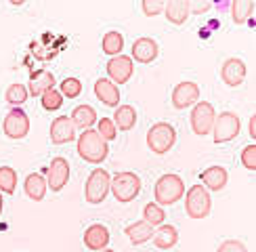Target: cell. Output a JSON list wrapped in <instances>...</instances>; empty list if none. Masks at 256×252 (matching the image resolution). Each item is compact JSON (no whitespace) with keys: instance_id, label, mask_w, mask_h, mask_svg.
Listing matches in <instances>:
<instances>
[{"instance_id":"cell-16","label":"cell","mask_w":256,"mask_h":252,"mask_svg":"<svg viewBox=\"0 0 256 252\" xmlns=\"http://www.w3.org/2000/svg\"><path fill=\"white\" fill-rule=\"evenodd\" d=\"M55 88V76L48 72V70H38L32 74L30 78V88L28 94H34V97H42L46 90Z\"/></svg>"},{"instance_id":"cell-38","label":"cell","mask_w":256,"mask_h":252,"mask_svg":"<svg viewBox=\"0 0 256 252\" xmlns=\"http://www.w3.org/2000/svg\"><path fill=\"white\" fill-rule=\"evenodd\" d=\"M2 206H4V202H2V194H0V214H2Z\"/></svg>"},{"instance_id":"cell-12","label":"cell","mask_w":256,"mask_h":252,"mask_svg":"<svg viewBox=\"0 0 256 252\" xmlns=\"http://www.w3.org/2000/svg\"><path fill=\"white\" fill-rule=\"evenodd\" d=\"M200 99V86L196 82H178L172 90V105L176 110H187Z\"/></svg>"},{"instance_id":"cell-18","label":"cell","mask_w":256,"mask_h":252,"mask_svg":"<svg viewBox=\"0 0 256 252\" xmlns=\"http://www.w3.org/2000/svg\"><path fill=\"white\" fill-rule=\"evenodd\" d=\"M158 57V42L154 38H138L132 44V57L138 63H152Z\"/></svg>"},{"instance_id":"cell-34","label":"cell","mask_w":256,"mask_h":252,"mask_svg":"<svg viewBox=\"0 0 256 252\" xmlns=\"http://www.w3.org/2000/svg\"><path fill=\"white\" fill-rule=\"evenodd\" d=\"M242 164L248 168V170H256V145H246L242 150Z\"/></svg>"},{"instance_id":"cell-7","label":"cell","mask_w":256,"mask_h":252,"mask_svg":"<svg viewBox=\"0 0 256 252\" xmlns=\"http://www.w3.org/2000/svg\"><path fill=\"white\" fill-rule=\"evenodd\" d=\"M242 128V120L238 114L233 112H222L214 118V126H212V139L214 143H227L236 139Z\"/></svg>"},{"instance_id":"cell-11","label":"cell","mask_w":256,"mask_h":252,"mask_svg":"<svg viewBox=\"0 0 256 252\" xmlns=\"http://www.w3.org/2000/svg\"><path fill=\"white\" fill-rule=\"evenodd\" d=\"M134 72V66H132V59L126 57V55H118V57H112L108 61V80L110 82H118V84H124L130 80Z\"/></svg>"},{"instance_id":"cell-8","label":"cell","mask_w":256,"mask_h":252,"mask_svg":"<svg viewBox=\"0 0 256 252\" xmlns=\"http://www.w3.org/2000/svg\"><path fill=\"white\" fill-rule=\"evenodd\" d=\"M214 118H216V112H214V108H212V103L200 101V103H196L194 112H191V128H194L196 134L204 136V134L212 132Z\"/></svg>"},{"instance_id":"cell-4","label":"cell","mask_w":256,"mask_h":252,"mask_svg":"<svg viewBox=\"0 0 256 252\" xmlns=\"http://www.w3.org/2000/svg\"><path fill=\"white\" fill-rule=\"evenodd\" d=\"M174 141H176V130H174V126L168 122H158L147 130V145H149V150L158 156L172 150Z\"/></svg>"},{"instance_id":"cell-27","label":"cell","mask_w":256,"mask_h":252,"mask_svg":"<svg viewBox=\"0 0 256 252\" xmlns=\"http://www.w3.org/2000/svg\"><path fill=\"white\" fill-rule=\"evenodd\" d=\"M254 10V0H236L231 4V17L236 24H246Z\"/></svg>"},{"instance_id":"cell-35","label":"cell","mask_w":256,"mask_h":252,"mask_svg":"<svg viewBox=\"0 0 256 252\" xmlns=\"http://www.w3.org/2000/svg\"><path fill=\"white\" fill-rule=\"evenodd\" d=\"M216 252H248V248L242 244V242H238V240H225L222 244L218 246V250Z\"/></svg>"},{"instance_id":"cell-24","label":"cell","mask_w":256,"mask_h":252,"mask_svg":"<svg viewBox=\"0 0 256 252\" xmlns=\"http://www.w3.org/2000/svg\"><path fill=\"white\" fill-rule=\"evenodd\" d=\"M24 185H26V194H28L30 200H34V202L44 200V196H46V181H44V176H42V174H38V172L28 174Z\"/></svg>"},{"instance_id":"cell-30","label":"cell","mask_w":256,"mask_h":252,"mask_svg":"<svg viewBox=\"0 0 256 252\" xmlns=\"http://www.w3.org/2000/svg\"><path fill=\"white\" fill-rule=\"evenodd\" d=\"M4 99H6L10 105H13V108H17V105H21V103L28 101V88L24 86V84H19V82L10 84V86L6 88Z\"/></svg>"},{"instance_id":"cell-26","label":"cell","mask_w":256,"mask_h":252,"mask_svg":"<svg viewBox=\"0 0 256 252\" xmlns=\"http://www.w3.org/2000/svg\"><path fill=\"white\" fill-rule=\"evenodd\" d=\"M101 46H103V52H108L112 57H118L124 48V36L120 32H108V34L103 36Z\"/></svg>"},{"instance_id":"cell-6","label":"cell","mask_w":256,"mask_h":252,"mask_svg":"<svg viewBox=\"0 0 256 252\" xmlns=\"http://www.w3.org/2000/svg\"><path fill=\"white\" fill-rule=\"evenodd\" d=\"M110 183H112L110 172L103 170V168H94L86 181V187H84V200L88 204H101L110 194Z\"/></svg>"},{"instance_id":"cell-10","label":"cell","mask_w":256,"mask_h":252,"mask_svg":"<svg viewBox=\"0 0 256 252\" xmlns=\"http://www.w3.org/2000/svg\"><path fill=\"white\" fill-rule=\"evenodd\" d=\"M68 178H70V162L61 156L52 158L50 166H48L46 189H50V192H61V189L68 185Z\"/></svg>"},{"instance_id":"cell-15","label":"cell","mask_w":256,"mask_h":252,"mask_svg":"<svg viewBox=\"0 0 256 252\" xmlns=\"http://www.w3.org/2000/svg\"><path fill=\"white\" fill-rule=\"evenodd\" d=\"M110 244V229L105 225H90L86 231H84V246L90 250H105Z\"/></svg>"},{"instance_id":"cell-22","label":"cell","mask_w":256,"mask_h":252,"mask_svg":"<svg viewBox=\"0 0 256 252\" xmlns=\"http://www.w3.org/2000/svg\"><path fill=\"white\" fill-rule=\"evenodd\" d=\"M126 236L134 246H141L154 238V227L147 225L145 220H134V223H130L126 227Z\"/></svg>"},{"instance_id":"cell-36","label":"cell","mask_w":256,"mask_h":252,"mask_svg":"<svg viewBox=\"0 0 256 252\" xmlns=\"http://www.w3.org/2000/svg\"><path fill=\"white\" fill-rule=\"evenodd\" d=\"M141 8H143V13L147 15V17H154V15H158L160 10L164 8V2H160V0H145V2L141 4Z\"/></svg>"},{"instance_id":"cell-31","label":"cell","mask_w":256,"mask_h":252,"mask_svg":"<svg viewBox=\"0 0 256 252\" xmlns=\"http://www.w3.org/2000/svg\"><path fill=\"white\" fill-rule=\"evenodd\" d=\"M40 101H42V108H44L46 112H57V110L61 108V105H63V97H61V92H59V90H55V88L46 90V92L40 97Z\"/></svg>"},{"instance_id":"cell-5","label":"cell","mask_w":256,"mask_h":252,"mask_svg":"<svg viewBox=\"0 0 256 252\" xmlns=\"http://www.w3.org/2000/svg\"><path fill=\"white\" fill-rule=\"evenodd\" d=\"M210 194L204 185H194L187 189L185 194V210H187V216L191 218H206L210 214Z\"/></svg>"},{"instance_id":"cell-19","label":"cell","mask_w":256,"mask_h":252,"mask_svg":"<svg viewBox=\"0 0 256 252\" xmlns=\"http://www.w3.org/2000/svg\"><path fill=\"white\" fill-rule=\"evenodd\" d=\"M227 170L222 166H210L206 168L204 172H202V183H204L206 189H210V192H220L222 187L227 185Z\"/></svg>"},{"instance_id":"cell-32","label":"cell","mask_w":256,"mask_h":252,"mask_svg":"<svg viewBox=\"0 0 256 252\" xmlns=\"http://www.w3.org/2000/svg\"><path fill=\"white\" fill-rule=\"evenodd\" d=\"M61 97H68V99H76L80 97L82 92V82L78 78H66L61 82Z\"/></svg>"},{"instance_id":"cell-25","label":"cell","mask_w":256,"mask_h":252,"mask_svg":"<svg viewBox=\"0 0 256 252\" xmlns=\"http://www.w3.org/2000/svg\"><path fill=\"white\" fill-rule=\"evenodd\" d=\"M178 242V231L172 225H160L158 231H154V244L162 250H170L172 246H176Z\"/></svg>"},{"instance_id":"cell-23","label":"cell","mask_w":256,"mask_h":252,"mask_svg":"<svg viewBox=\"0 0 256 252\" xmlns=\"http://www.w3.org/2000/svg\"><path fill=\"white\" fill-rule=\"evenodd\" d=\"M70 120L74 122V126H76V128L88 130L90 126L97 122V112H94L90 105H78V108L72 112V118H70Z\"/></svg>"},{"instance_id":"cell-13","label":"cell","mask_w":256,"mask_h":252,"mask_svg":"<svg viewBox=\"0 0 256 252\" xmlns=\"http://www.w3.org/2000/svg\"><path fill=\"white\" fill-rule=\"evenodd\" d=\"M76 139V126L68 116H57L50 124V141L55 145H63Z\"/></svg>"},{"instance_id":"cell-1","label":"cell","mask_w":256,"mask_h":252,"mask_svg":"<svg viewBox=\"0 0 256 252\" xmlns=\"http://www.w3.org/2000/svg\"><path fill=\"white\" fill-rule=\"evenodd\" d=\"M110 154V145L105 143L97 130H84L78 136V156L82 158L84 162L90 164H101Z\"/></svg>"},{"instance_id":"cell-3","label":"cell","mask_w":256,"mask_h":252,"mask_svg":"<svg viewBox=\"0 0 256 252\" xmlns=\"http://www.w3.org/2000/svg\"><path fill=\"white\" fill-rule=\"evenodd\" d=\"M110 192L114 194V198L118 200V202L128 204L138 196V192H141V178H138L134 172H128V170L118 172L112 178Z\"/></svg>"},{"instance_id":"cell-29","label":"cell","mask_w":256,"mask_h":252,"mask_svg":"<svg viewBox=\"0 0 256 252\" xmlns=\"http://www.w3.org/2000/svg\"><path fill=\"white\" fill-rule=\"evenodd\" d=\"M164 210H162V206H158L156 202H149L145 208H143V220L147 225H152V227H156V225H164Z\"/></svg>"},{"instance_id":"cell-20","label":"cell","mask_w":256,"mask_h":252,"mask_svg":"<svg viewBox=\"0 0 256 252\" xmlns=\"http://www.w3.org/2000/svg\"><path fill=\"white\" fill-rule=\"evenodd\" d=\"M164 10H166V19L170 21V24L180 26V24H185L187 17L191 15V2H187V0L164 2Z\"/></svg>"},{"instance_id":"cell-21","label":"cell","mask_w":256,"mask_h":252,"mask_svg":"<svg viewBox=\"0 0 256 252\" xmlns=\"http://www.w3.org/2000/svg\"><path fill=\"white\" fill-rule=\"evenodd\" d=\"M114 126H116V130H130L134 128V124H136V112L132 105H118V110H116L114 114V118H112Z\"/></svg>"},{"instance_id":"cell-14","label":"cell","mask_w":256,"mask_h":252,"mask_svg":"<svg viewBox=\"0 0 256 252\" xmlns=\"http://www.w3.org/2000/svg\"><path fill=\"white\" fill-rule=\"evenodd\" d=\"M246 63H244L242 59H236V57H231L227 59L225 63H222V70H220V78L222 82L227 84V86H240V84L246 80Z\"/></svg>"},{"instance_id":"cell-28","label":"cell","mask_w":256,"mask_h":252,"mask_svg":"<svg viewBox=\"0 0 256 252\" xmlns=\"http://www.w3.org/2000/svg\"><path fill=\"white\" fill-rule=\"evenodd\" d=\"M17 189V172L10 166H0V194H15Z\"/></svg>"},{"instance_id":"cell-2","label":"cell","mask_w":256,"mask_h":252,"mask_svg":"<svg viewBox=\"0 0 256 252\" xmlns=\"http://www.w3.org/2000/svg\"><path fill=\"white\" fill-rule=\"evenodd\" d=\"M185 194V183L178 174H162L158 178L154 198L158 206H172Z\"/></svg>"},{"instance_id":"cell-9","label":"cell","mask_w":256,"mask_h":252,"mask_svg":"<svg viewBox=\"0 0 256 252\" xmlns=\"http://www.w3.org/2000/svg\"><path fill=\"white\" fill-rule=\"evenodd\" d=\"M2 130L8 139H24V136L30 132V118L24 110L19 108H13L6 118H4V124H2Z\"/></svg>"},{"instance_id":"cell-39","label":"cell","mask_w":256,"mask_h":252,"mask_svg":"<svg viewBox=\"0 0 256 252\" xmlns=\"http://www.w3.org/2000/svg\"><path fill=\"white\" fill-rule=\"evenodd\" d=\"M99 252H116V250H108V248H105V250H99Z\"/></svg>"},{"instance_id":"cell-37","label":"cell","mask_w":256,"mask_h":252,"mask_svg":"<svg viewBox=\"0 0 256 252\" xmlns=\"http://www.w3.org/2000/svg\"><path fill=\"white\" fill-rule=\"evenodd\" d=\"M250 134H252V139L256 136V116H252V118H250Z\"/></svg>"},{"instance_id":"cell-33","label":"cell","mask_w":256,"mask_h":252,"mask_svg":"<svg viewBox=\"0 0 256 252\" xmlns=\"http://www.w3.org/2000/svg\"><path fill=\"white\" fill-rule=\"evenodd\" d=\"M97 132H99V136H101L105 143L114 141L116 134H118V130H116L112 118H101V120H97Z\"/></svg>"},{"instance_id":"cell-17","label":"cell","mask_w":256,"mask_h":252,"mask_svg":"<svg viewBox=\"0 0 256 252\" xmlns=\"http://www.w3.org/2000/svg\"><path fill=\"white\" fill-rule=\"evenodd\" d=\"M94 94H97V99H101L108 108H118V103H120V90L108 78H99L94 82Z\"/></svg>"}]
</instances>
